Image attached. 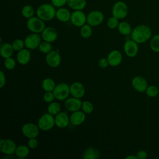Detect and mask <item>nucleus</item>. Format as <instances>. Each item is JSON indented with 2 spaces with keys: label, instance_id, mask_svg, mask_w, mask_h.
<instances>
[{
  "label": "nucleus",
  "instance_id": "obj_37",
  "mask_svg": "<svg viewBox=\"0 0 159 159\" xmlns=\"http://www.w3.org/2000/svg\"><path fill=\"white\" fill-rule=\"evenodd\" d=\"M4 65L7 70H12L16 67V62L13 58L9 57V58H5L4 61Z\"/></svg>",
  "mask_w": 159,
  "mask_h": 159
},
{
  "label": "nucleus",
  "instance_id": "obj_29",
  "mask_svg": "<svg viewBox=\"0 0 159 159\" xmlns=\"http://www.w3.org/2000/svg\"><path fill=\"white\" fill-rule=\"evenodd\" d=\"M47 112L53 115L54 116L61 112V107L58 102L53 101L48 104L47 106Z\"/></svg>",
  "mask_w": 159,
  "mask_h": 159
},
{
  "label": "nucleus",
  "instance_id": "obj_34",
  "mask_svg": "<svg viewBox=\"0 0 159 159\" xmlns=\"http://www.w3.org/2000/svg\"><path fill=\"white\" fill-rule=\"evenodd\" d=\"M81 109L85 113V114H91L94 111V106L93 103L88 101H83L81 108Z\"/></svg>",
  "mask_w": 159,
  "mask_h": 159
},
{
  "label": "nucleus",
  "instance_id": "obj_36",
  "mask_svg": "<svg viewBox=\"0 0 159 159\" xmlns=\"http://www.w3.org/2000/svg\"><path fill=\"white\" fill-rule=\"evenodd\" d=\"M11 44L14 50L16 52H19V50L24 48V47H25L24 40H23L20 39H17L14 40Z\"/></svg>",
  "mask_w": 159,
  "mask_h": 159
},
{
  "label": "nucleus",
  "instance_id": "obj_13",
  "mask_svg": "<svg viewBox=\"0 0 159 159\" xmlns=\"http://www.w3.org/2000/svg\"><path fill=\"white\" fill-rule=\"evenodd\" d=\"M124 50L125 54L130 58L135 57L139 52L138 43L131 39H128L125 41L124 45Z\"/></svg>",
  "mask_w": 159,
  "mask_h": 159
},
{
  "label": "nucleus",
  "instance_id": "obj_20",
  "mask_svg": "<svg viewBox=\"0 0 159 159\" xmlns=\"http://www.w3.org/2000/svg\"><path fill=\"white\" fill-rule=\"evenodd\" d=\"M86 119V114L81 110H78L71 112L70 116V123L75 126L82 124Z\"/></svg>",
  "mask_w": 159,
  "mask_h": 159
},
{
  "label": "nucleus",
  "instance_id": "obj_1",
  "mask_svg": "<svg viewBox=\"0 0 159 159\" xmlns=\"http://www.w3.org/2000/svg\"><path fill=\"white\" fill-rule=\"evenodd\" d=\"M152 35L150 28L144 24H140L136 26L132 31L131 39L137 43H142L147 42Z\"/></svg>",
  "mask_w": 159,
  "mask_h": 159
},
{
  "label": "nucleus",
  "instance_id": "obj_2",
  "mask_svg": "<svg viewBox=\"0 0 159 159\" xmlns=\"http://www.w3.org/2000/svg\"><path fill=\"white\" fill-rule=\"evenodd\" d=\"M55 8L52 4L45 3L37 8L35 13L37 16L43 21H50L55 17L57 11Z\"/></svg>",
  "mask_w": 159,
  "mask_h": 159
},
{
  "label": "nucleus",
  "instance_id": "obj_28",
  "mask_svg": "<svg viewBox=\"0 0 159 159\" xmlns=\"http://www.w3.org/2000/svg\"><path fill=\"white\" fill-rule=\"evenodd\" d=\"M56 85L55 81L50 78H45L42 82V87L44 91H53Z\"/></svg>",
  "mask_w": 159,
  "mask_h": 159
},
{
  "label": "nucleus",
  "instance_id": "obj_24",
  "mask_svg": "<svg viewBox=\"0 0 159 159\" xmlns=\"http://www.w3.org/2000/svg\"><path fill=\"white\" fill-rule=\"evenodd\" d=\"M86 4V0H67L68 6L74 11L84 9Z\"/></svg>",
  "mask_w": 159,
  "mask_h": 159
},
{
  "label": "nucleus",
  "instance_id": "obj_22",
  "mask_svg": "<svg viewBox=\"0 0 159 159\" xmlns=\"http://www.w3.org/2000/svg\"><path fill=\"white\" fill-rule=\"evenodd\" d=\"M71 13L70 10L66 7H60L56 11L55 17L61 22H66L70 20Z\"/></svg>",
  "mask_w": 159,
  "mask_h": 159
},
{
  "label": "nucleus",
  "instance_id": "obj_43",
  "mask_svg": "<svg viewBox=\"0 0 159 159\" xmlns=\"http://www.w3.org/2000/svg\"><path fill=\"white\" fill-rule=\"evenodd\" d=\"M6 83V78L4 73L2 70L0 71V88H2Z\"/></svg>",
  "mask_w": 159,
  "mask_h": 159
},
{
  "label": "nucleus",
  "instance_id": "obj_21",
  "mask_svg": "<svg viewBox=\"0 0 159 159\" xmlns=\"http://www.w3.org/2000/svg\"><path fill=\"white\" fill-rule=\"evenodd\" d=\"M31 58V53L28 48H23L17 53V60L21 65H25L30 61Z\"/></svg>",
  "mask_w": 159,
  "mask_h": 159
},
{
  "label": "nucleus",
  "instance_id": "obj_4",
  "mask_svg": "<svg viewBox=\"0 0 159 159\" xmlns=\"http://www.w3.org/2000/svg\"><path fill=\"white\" fill-rule=\"evenodd\" d=\"M26 25L29 31L37 34H41L46 27L45 21L40 19L37 16L28 19Z\"/></svg>",
  "mask_w": 159,
  "mask_h": 159
},
{
  "label": "nucleus",
  "instance_id": "obj_9",
  "mask_svg": "<svg viewBox=\"0 0 159 159\" xmlns=\"http://www.w3.org/2000/svg\"><path fill=\"white\" fill-rule=\"evenodd\" d=\"M42 39V37L39 34L32 32L27 35L24 39L25 47L29 50L37 49L39 48Z\"/></svg>",
  "mask_w": 159,
  "mask_h": 159
},
{
  "label": "nucleus",
  "instance_id": "obj_41",
  "mask_svg": "<svg viewBox=\"0 0 159 159\" xmlns=\"http://www.w3.org/2000/svg\"><path fill=\"white\" fill-rule=\"evenodd\" d=\"M38 144H39V142H38V140L36 139V138L29 139L27 141V145L31 149L36 148L38 146Z\"/></svg>",
  "mask_w": 159,
  "mask_h": 159
},
{
  "label": "nucleus",
  "instance_id": "obj_35",
  "mask_svg": "<svg viewBox=\"0 0 159 159\" xmlns=\"http://www.w3.org/2000/svg\"><path fill=\"white\" fill-rule=\"evenodd\" d=\"M119 19H118L117 18L112 16L111 17L108 18V19L107 20L106 24H107V27L111 29H114L117 28L119 24Z\"/></svg>",
  "mask_w": 159,
  "mask_h": 159
},
{
  "label": "nucleus",
  "instance_id": "obj_30",
  "mask_svg": "<svg viewBox=\"0 0 159 159\" xmlns=\"http://www.w3.org/2000/svg\"><path fill=\"white\" fill-rule=\"evenodd\" d=\"M80 33L81 36L83 39H88L93 34V29L92 26L89 25L88 24H85L83 26L80 27Z\"/></svg>",
  "mask_w": 159,
  "mask_h": 159
},
{
  "label": "nucleus",
  "instance_id": "obj_45",
  "mask_svg": "<svg viewBox=\"0 0 159 159\" xmlns=\"http://www.w3.org/2000/svg\"><path fill=\"white\" fill-rule=\"evenodd\" d=\"M125 159H138L137 155H128L125 157Z\"/></svg>",
  "mask_w": 159,
  "mask_h": 159
},
{
  "label": "nucleus",
  "instance_id": "obj_6",
  "mask_svg": "<svg viewBox=\"0 0 159 159\" xmlns=\"http://www.w3.org/2000/svg\"><path fill=\"white\" fill-rule=\"evenodd\" d=\"M128 11L127 4L122 1H118L112 6V15L118 19H123L127 16Z\"/></svg>",
  "mask_w": 159,
  "mask_h": 159
},
{
  "label": "nucleus",
  "instance_id": "obj_33",
  "mask_svg": "<svg viewBox=\"0 0 159 159\" xmlns=\"http://www.w3.org/2000/svg\"><path fill=\"white\" fill-rule=\"evenodd\" d=\"M150 47L152 51L159 52V34L153 36L150 42Z\"/></svg>",
  "mask_w": 159,
  "mask_h": 159
},
{
  "label": "nucleus",
  "instance_id": "obj_42",
  "mask_svg": "<svg viewBox=\"0 0 159 159\" xmlns=\"http://www.w3.org/2000/svg\"><path fill=\"white\" fill-rule=\"evenodd\" d=\"M109 65L107 58H101L98 61V66L101 68H106Z\"/></svg>",
  "mask_w": 159,
  "mask_h": 159
},
{
  "label": "nucleus",
  "instance_id": "obj_26",
  "mask_svg": "<svg viewBox=\"0 0 159 159\" xmlns=\"http://www.w3.org/2000/svg\"><path fill=\"white\" fill-rule=\"evenodd\" d=\"M29 148H30L28 147V145L27 146L25 145H20L19 146H17L14 155L18 158H25L29 155L30 153Z\"/></svg>",
  "mask_w": 159,
  "mask_h": 159
},
{
  "label": "nucleus",
  "instance_id": "obj_18",
  "mask_svg": "<svg viewBox=\"0 0 159 159\" xmlns=\"http://www.w3.org/2000/svg\"><path fill=\"white\" fill-rule=\"evenodd\" d=\"M55 125L60 129L66 128L70 121V116L66 112H60L58 114L55 116Z\"/></svg>",
  "mask_w": 159,
  "mask_h": 159
},
{
  "label": "nucleus",
  "instance_id": "obj_12",
  "mask_svg": "<svg viewBox=\"0 0 159 159\" xmlns=\"http://www.w3.org/2000/svg\"><path fill=\"white\" fill-rule=\"evenodd\" d=\"M61 61V58L58 50H52L46 54L45 62L48 66L51 68H57L60 66Z\"/></svg>",
  "mask_w": 159,
  "mask_h": 159
},
{
  "label": "nucleus",
  "instance_id": "obj_11",
  "mask_svg": "<svg viewBox=\"0 0 159 159\" xmlns=\"http://www.w3.org/2000/svg\"><path fill=\"white\" fill-rule=\"evenodd\" d=\"M70 21L73 25L78 27H81L86 24L87 16L82 10L74 11L73 12H71Z\"/></svg>",
  "mask_w": 159,
  "mask_h": 159
},
{
  "label": "nucleus",
  "instance_id": "obj_16",
  "mask_svg": "<svg viewBox=\"0 0 159 159\" xmlns=\"http://www.w3.org/2000/svg\"><path fill=\"white\" fill-rule=\"evenodd\" d=\"M42 40L50 43L55 42L58 38V32L53 27H46L41 33Z\"/></svg>",
  "mask_w": 159,
  "mask_h": 159
},
{
  "label": "nucleus",
  "instance_id": "obj_32",
  "mask_svg": "<svg viewBox=\"0 0 159 159\" xmlns=\"http://www.w3.org/2000/svg\"><path fill=\"white\" fill-rule=\"evenodd\" d=\"M38 48L41 53L44 54H47L53 50V47L51 43L44 40L43 42H41Z\"/></svg>",
  "mask_w": 159,
  "mask_h": 159
},
{
  "label": "nucleus",
  "instance_id": "obj_23",
  "mask_svg": "<svg viewBox=\"0 0 159 159\" xmlns=\"http://www.w3.org/2000/svg\"><path fill=\"white\" fill-rule=\"evenodd\" d=\"M14 51V50L11 43L6 42L1 45L0 54L1 57L4 59L11 57Z\"/></svg>",
  "mask_w": 159,
  "mask_h": 159
},
{
  "label": "nucleus",
  "instance_id": "obj_17",
  "mask_svg": "<svg viewBox=\"0 0 159 159\" xmlns=\"http://www.w3.org/2000/svg\"><path fill=\"white\" fill-rule=\"evenodd\" d=\"M131 84L133 88L139 93H143L145 91L148 87L147 80L141 76H135L132 80Z\"/></svg>",
  "mask_w": 159,
  "mask_h": 159
},
{
  "label": "nucleus",
  "instance_id": "obj_27",
  "mask_svg": "<svg viewBox=\"0 0 159 159\" xmlns=\"http://www.w3.org/2000/svg\"><path fill=\"white\" fill-rule=\"evenodd\" d=\"M117 30L120 34L125 36L130 35L132 31L130 24L126 21H122L119 22L117 27Z\"/></svg>",
  "mask_w": 159,
  "mask_h": 159
},
{
  "label": "nucleus",
  "instance_id": "obj_15",
  "mask_svg": "<svg viewBox=\"0 0 159 159\" xmlns=\"http://www.w3.org/2000/svg\"><path fill=\"white\" fill-rule=\"evenodd\" d=\"M70 94L76 98H82L86 93L84 85L80 82H74L70 86Z\"/></svg>",
  "mask_w": 159,
  "mask_h": 159
},
{
  "label": "nucleus",
  "instance_id": "obj_7",
  "mask_svg": "<svg viewBox=\"0 0 159 159\" xmlns=\"http://www.w3.org/2000/svg\"><path fill=\"white\" fill-rule=\"evenodd\" d=\"M40 130L37 124H35L32 122L25 123L21 129L22 134L27 139L36 138L39 135Z\"/></svg>",
  "mask_w": 159,
  "mask_h": 159
},
{
  "label": "nucleus",
  "instance_id": "obj_38",
  "mask_svg": "<svg viewBox=\"0 0 159 159\" xmlns=\"http://www.w3.org/2000/svg\"><path fill=\"white\" fill-rule=\"evenodd\" d=\"M145 93L149 97L153 98L155 97L158 93V89L157 86L154 85H151L147 87V89L145 90Z\"/></svg>",
  "mask_w": 159,
  "mask_h": 159
},
{
  "label": "nucleus",
  "instance_id": "obj_19",
  "mask_svg": "<svg viewBox=\"0 0 159 159\" xmlns=\"http://www.w3.org/2000/svg\"><path fill=\"white\" fill-rule=\"evenodd\" d=\"M107 59L109 66H117L122 62V55L120 51L117 50H113L109 53Z\"/></svg>",
  "mask_w": 159,
  "mask_h": 159
},
{
  "label": "nucleus",
  "instance_id": "obj_40",
  "mask_svg": "<svg viewBox=\"0 0 159 159\" xmlns=\"http://www.w3.org/2000/svg\"><path fill=\"white\" fill-rule=\"evenodd\" d=\"M51 4L57 8L64 7L67 4V0H50Z\"/></svg>",
  "mask_w": 159,
  "mask_h": 159
},
{
  "label": "nucleus",
  "instance_id": "obj_44",
  "mask_svg": "<svg viewBox=\"0 0 159 159\" xmlns=\"http://www.w3.org/2000/svg\"><path fill=\"white\" fill-rule=\"evenodd\" d=\"M136 155L138 159H145L147 157V153L145 150H139Z\"/></svg>",
  "mask_w": 159,
  "mask_h": 159
},
{
  "label": "nucleus",
  "instance_id": "obj_14",
  "mask_svg": "<svg viewBox=\"0 0 159 159\" xmlns=\"http://www.w3.org/2000/svg\"><path fill=\"white\" fill-rule=\"evenodd\" d=\"M82 102L83 101L80 98L72 96L65 101V107L68 111L73 112L81 109Z\"/></svg>",
  "mask_w": 159,
  "mask_h": 159
},
{
  "label": "nucleus",
  "instance_id": "obj_10",
  "mask_svg": "<svg viewBox=\"0 0 159 159\" xmlns=\"http://www.w3.org/2000/svg\"><path fill=\"white\" fill-rule=\"evenodd\" d=\"M104 19V15L101 11L94 10L88 14L86 23L92 27H96L102 24Z\"/></svg>",
  "mask_w": 159,
  "mask_h": 159
},
{
  "label": "nucleus",
  "instance_id": "obj_3",
  "mask_svg": "<svg viewBox=\"0 0 159 159\" xmlns=\"http://www.w3.org/2000/svg\"><path fill=\"white\" fill-rule=\"evenodd\" d=\"M37 125L42 131H48L55 125V116L48 112L42 114L37 121Z\"/></svg>",
  "mask_w": 159,
  "mask_h": 159
},
{
  "label": "nucleus",
  "instance_id": "obj_25",
  "mask_svg": "<svg viewBox=\"0 0 159 159\" xmlns=\"http://www.w3.org/2000/svg\"><path fill=\"white\" fill-rule=\"evenodd\" d=\"M100 156L99 151L94 147H88L83 154L84 159H98Z\"/></svg>",
  "mask_w": 159,
  "mask_h": 159
},
{
  "label": "nucleus",
  "instance_id": "obj_8",
  "mask_svg": "<svg viewBox=\"0 0 159 159\" xmlns=\"http://www.w3.org/2000/svg\"><path fill=\"white\" fill-rule=\"evenodd\" d=\"M16 148V143L12 139H2L0 140V151L6 155H14Z\"/></svg>",
  "mask_w": 159,
  "mask_h": 159
},
{
  "label": "nucleus",
  "instance_id": "obj_31",
  "mask_svg": "<svg viewBox=\"0 0 159 159\" xmlns=\"http://www.w3.org/2000/svg\"><path fill=\"white\" fill-rule=\"evenodd\" d=\"M35 10L34 8L30 5H25L21 9V14L25 19H29L34 16Z\"/></svg>",
  "mask_w": 159,
  "mask_h": 159
},
{
  "label": "nucleus",
  "instance_id": "obj_39",
  "mask_svg": "<svg viewBox=\"0 0 159 159\" xmlns=\"http://www.w3.org/2000/svg\"><path fill=\"white\" fill-rule=\"evenodd\" d=\"M55 97L53 91H45V93L43 95V99L47 103H50L54 101Z\"/></svg>",
  "mask_w": 159,
  "mask_h": 159
},
{
  "label": "nucleus",
  "instance_id": "obj_5",
  "mask_svg": "<svg viewBox=\"0 0 159 159\" xmlns=\"http://www.w3.org/2000/svg\"><path fill=\"white\" fill-rule=\"evenodd\" d=\"M53 93L58 101H65L70 94V86L66 83H58L56 85Z\"/></svg>",
  "mask_w": 159,
  "mask_h": 159
}]
</instances>
